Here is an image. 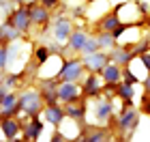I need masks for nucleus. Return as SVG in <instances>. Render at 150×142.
<instances>
[{
  "instance_id": "obj_1",
  "label": "nucleus",
  "mask_w": 150,
  "mask_h": 142,
  "mask_svg": "<svg viewBox=\"0 0 150 142\" xmlns=\"http://www.w3.org/2000/svg\"><path fill=\"white\" fill-rule=\"evenodd\" d=\"M41 101H43L41 93H37V91H26L22 97H19L17 106H19V110H24L26 114H32V116H37L39 110H41Z\"/></svg>"
},
{
  "instance_id": "obj_2",
  "label": "nucleus",
  "mask_w": 150,
  "mask_h": 142,
  "mask_svg": "<svg viewBox=\"0 0 150 142\" xmlns=\"http://www.w3.org/2000/svg\"><path fill=\"white\" fill-rule=\"evenodd\" d=\"M81 73H84V63L81 60H69V63H64V67L56 73V80H64V82H77L81 78Z\"/></svg>"
},
{
  "instance_id": "obj_3",
  "label": "nucleus",
  "mask_w": 150,
  "mask_h": 142,
  "mask_svg": "<svg viewBox=\"0 0 150 142\" xmlns=\"http://www.w3.org/2000/svg\"><path fill=\"white\" fill-rule=\"evenodd\" d=\"M9 22L15 26V28L19 30V32H26L28 30V26L32 24V19H30V9H15L13 11V15L9 17Z\"/></svg>"
},
{
  "instance_id": "obj_4",
  "label": "nucleus",
  "mask_w": 150,
  "mask_h": 142,
  "mask_svg": "<svg viewBox=\"0 0 150 142\" xmlns=\"http://www.w3.org/2000/svg\"><path fill=\"white\" fill-rule=\"evenodd\" d=\"M81 63H84V67H88L92 73H94V71H101V69L107 65V54H101V52L88 54V56L81 60Z\"/></svg>"
},
{
  "instance_id": "obj_5",
  "label": "nucleus",
  "mask_w": 150,
  "mask_h": 142,
  "mask_svg": "<svg viewBox=\"0 0 150 142\" xmlns=\"http://www.w3.org/2000/svg\"><path fill=\"white\" fill-rule=\"evenodd\" d=\"M30 19H32V24L45 26L47 22H50V9H47V6H43V4L30 6Z\"/></svg>"
},
{
  "instance_id": "obj_6",
  "label": "nucleus",
  "mask_w": 150,
  "mask_h": 142,
  "mask_svg": "<svg viewBox=\"0 0 150 142\" xmlns=\"http://www.w3.org/2000/svg\"><path fill=\"white\" fill-rule=\"evenodd\" d=\"M19 35H22V32H19L11 22H6V24L0 26V41H2V45H9V41L19 39Z\"/></svg>"
},
{
  "instance_id": "obj_7",
  "label": "nucleus",
  "mask_w": 150,
  "mask_h": 142,
  "mask_svg": "<svg viewBox=\"0 0 150 142\" xmlns=\"http://www.w3.org/2000/svg\"><path fill=\"white\" fill-rule=\"evenodd\" d=\"M79 95V88L75 86V82H64L58 86V99L60 101H71Z\"/></svg>"
},
{
  "instance_id": "obj_8",
  "label": "nucleus",
  "mask_w": 150,
  "mask_h": 142,
  "mask_svg": "<svg viewBox=\"0 0 150 142\" xmlns=\"http://www.w3.org/2000/svg\"><path fill=\"white\" fill-rule=\"evenodd\" d=\"M101 76H103V80L107 84H118V80H120V67L116 63H107L103 69H101Z\"/></svg>"
},
{
  "instance_id": "obj_9",
  "label": "nucleus",
  "mask_w": 150,
  "mask_h": 142,
  "mask_svg": "<svg viewBox=\"0 0 150 142\" xmlns=\"http://www.w3.org/2000/svg\"><path fill=\"white\" fill-rule=\"evenodd\" d=\"M71 32H73V28H71L69 19H58L56 26H54V37H56L58 41H67V39L71 37Z\"/></svg>"
},
{
  "instance_id": "obj_10",
  "label": "nucleus",
  "mask_w": 150,
  "mask_h": 142,
  "mask_svg": "<svg viewBox=\"0 0 150 142\" xmlns=\"http://www.w3.org/2000/svg\"><path fill=\"white\" fill-rule=\"evenodd\" d=\"M0 127H2V131H4L6 140H15V138H17V133H19V125H17L11 116L0 118Z\"/></svg>"
},
{
  "instance_id": "obj_11",
  "label": "nucleus",
  "mask_w": 150,
  "mask_h": 142,
  "mask_svg": "<svg viewBox=\"0 0 150 142\" xmlns=\"http://www.w3.org/2000/svg\"><path fill=\"white\" fill-rule=\"evenodd\" d=\"M41 97L47 101V106H54L58 101V86H54L52 82H43V86H41Z\"/></svg>"
},
{
  "instance_id": "obj_12",
  "label": "nucleus",
  "mask_w": 150,
  "mask_h": 142,
  "mask_svg": "<svg viewBox=\"0 0 150 142\" xmlns=\"http://www.w3.org/2000/svg\"><path fill=\"white\" fill-rule=\"evenodd\" d=\"M139 123V118H137V112H133V110H129V112H125L120 116V121H118V125H120V129L122 131H131L135 125Z\"/></svg>"
},
{
  "instance_id": "obj_13",
  "label": "nucleus",
  "mask_w": 150,
  "mask_h": 142,
  "mask_svg": "<svg viewBox=\"0 0 150 142\" xmlns=\"http://www.w3.org/2000/svg\"><path fill=\"white\" fill-rule=\"evenodd\" d=\"M99 91H101V80L94 73H90L86 78V84H84V95L86 97H94V95H99Z\"/></svg>"
},
{
  "instance_id": "obj_14",
  "label": "nucleus",
  "mask_w": 150,
  "mask_h": 142,
  "mask_svg": "<svg viewBox=\"0 0 150 142\" xmlns=\"http://www.w3.org/2000/svg\"><path fill=\"white\" fill-rule=\"evenodd\" d=\"M45 118L50 121L52 125H58V123H62V118H64V110H62V108H58L56 103H54V106H47Z\"/></svg>"
},
{
  "instance_id": "obj_15",
  "label": "nucleus",
  "mask_w": 150,
  "mask_h": 142,
  "mask_svg": "<svg viewBox=\"0 0 150 142\" xmlns=\"http://www.w3.org/2000/svg\"><path fill=\"white\" fill-rule=\"evenodd\" d=\"M84 112H86V108H84V103H81V101H77V103H75V99L67 101L64 114H69V116H73V118H81V116H84Z\"/></svg>"
},
{
  "instance_id": "obj_16",
  "label": "nucleus",
  "mask_w": 150,
  "mask_h": 142,
  "mask_svg": "<svg viewBox=\"0 0 150 142\" xmlns=\"http://www.w3.org/2000/svg\"><path fill=\"white\" fill-rule=\"evenodd\" d=\"M41 129H43V123H41V118H32L30 121V125H26V129H24V136L28 138V140H35Z\"/></svg>"
},
{
  "instance_id": "obj_17",
  "label": "nucleus",
  "mask_w": 150,
  "mask_h": 142,
  "mask_svg": "<svg viewBox=\"0 0 150 142\" xmlns=\"http://www.w3.org/2000/svg\"><path fill=\"white\" fill-rule=\"evenodd\" d=\"M116 91H118V95H120V99L125 101V108L127 106H131V99H133V84H118L116 86Z\"/></svg>"
},
{
  "instance_id": "obj_18",
  "label": "nucleus",
  "mask_w": 150,
  "mask_h": 142,
  "mask_svg": "<svg viewBox=\"0 0 150 142\" xmlns=\"http://www.w3.org/2000/svg\"><path fill=\"white\" fill-rule=\"evenodd\" d=\"M86 39H88V35L84 30H75V32H71V37H69V45L73 47V50H81V45L86 43Z\"/></svg>"
},
{
  "instance_id": "obj_19",
  "label": "nucleus",
  "mask_w": 150,
  "mask_h": 142,
  "mask_svg": "<svg viewBox=\"0 0 150 142\" xmlns=\"http://www.w3.org/2000/svg\"><path fill=\"white\" fill-rule=\"evenodd\" d=\"M118 26H120V19H118V15H116V13L107 15L103 22H101V28H103V30H110V32H112L114 28H118Z\"/></svg>"
},
{
  "instance_id": "obj_20",
  "label": "nucleus",
  "mask_w": 150,
  "mask_h": 142,
  "mask_svg": "<svg viewBox=\"0 0 150 142\" xmlns=\"http://www.w3.org/2000/svg\"><path fill=\"white\" fill-rule=\"evenodd\" d=\"M114 35H112V32L110 30H103V32H101V35H99V39H97V41H99V47H101V50H105V47H112L114 45Z\"/></svg>"
},
{
  "instance_id": "obj_21",
  "label": "nucleus",
  "mask_w": 150,
  "mask_h": 142,
  "mask_svg": "<svg viewBox=\"0 0 150 142\" xmlns=\"http://www.w3.org/2000/svg\"><path fill=\"white\" fill-rule=\"evenodd\" d=\"M99 50H101V47H99V41H97V39H90V37H88V39H86V43L81 45V52H84L86 56H88V54L99 52Z\"/></svg>"
},
{
  "instance_id": "obj_22",
  "label": "nucleus",
  "mask_w": 150,
  "mask_h": 142,
  "mask_svg": "<svg viewBox=\"0 0 150 142\" xmlns=\"http://www.w3.org/2000/svg\"><path fill=\"white\" fill-rule=\"evenodd\" d=\"M112 56H114V60H116V63H129L133 54H131V52H122V50H116V52L112 54Z\"/></svg>"
},
{
  "instance_id": "obj_23",
  "label": "nucleus",
  "mask_w": 150,
  "mask_h": 142,
  "mask_svg": "<svg viewBox=\"0 0 150 142\" xmlns=\"http://www.w3.org/2000/svg\"><path fill=\"white\" fill-rule=\"evenodd\" d=\"M35 58L39 60V63H45V60L50 58V47H45V45L37 47V52H35Z\"/></svg>"
},
{
  "instance_id": "obj_24",
  "label": "nucleus",
  "mask_w": 150,
  "mask_h": 142,
  "mask_svg": "<svg viewBox=\"0 0 150 142\" xmlns=\"http://www.w3.org/2000/svg\"><path fill=\"white\" fill-rule=\"evenodd\" d=\"M110 114H112V103H110V101H103V103L99 106V118L105 121Z\"/></svg>"
},
{
  "instance_id": "obj_25",
  "label": "nucleus",
  "mask_w": 150,
  "mask_h": 142,
  "mask_svg": "<svg viewBox=\"0 0 150 142\" xmlns=\"http://www.w3.org/2000/svg\"><path fill=\"white\" fill-rule=\"evenodd\" d=\"M6 63H9V47L2 45V47H0V69L6 67Z\"/></svg>"
},
{
  "instance_id": "obj_26",
  "label": "nucleus",
  "mask_w": 150,
  "mask_h": 142,
  "mask_svg": "<svg viewBox=\"0 0 150 142\" xmlns=\"http://www.w3.org/2000/svg\"><path fill=\"white\" fill-rule=\"evenodd\" d=\"M88 140H94V142H97V140H107V131H94Z\"/></svg>"
},
{
  "instance_id": "obj_27",
  "label": "nucleus",
  "mask_w": 150,
  "mask_h": 142,
  "mask_svg": "<svg viewBox=\"0 0 150 142\" xmlns=\"http://www.w3.org/2000/svg\"><path fill=\"white\" fill-rule=\"evenodd\" d=\"M125 80H127V82H129V84H135V82H137V78H135V76H133V73H131V71H129V69L125 71Z\"/></svg>"
},
{
  "instance_id": "obj_28",
  "label": "nucleus",
  "mask_w": 150,
  "mask_h": 142,
  "mask_svg": "<svg viewBox=\"0 0 150 142\" xmlns=\"http://www.w3.org/2000/svg\"><path fill=\"white\" fill-rule=\"evenodd\" d=\"M142 63H144V67H146V69H148V73H150V54H142Z\"/></svg>"
},
{
  "instance_id": "obj_29",
  "label": "nucleus",
  "mask_w": 150,
  "mask_h": 142,
  "mask_svg": "<svg viewBox=\"0 0 150 142\" xmlns=\"http://www.w3.org/2000/svg\"><path fill=\"white\" fill-rule=\"evenodd\" d=\"M41 4L47 6V9H52V6H56V4H58V0H41Z\"/></svg>"
},
{
  "instance_id": "obj_30",
  "label": "nucleus",
  "mask_w": 150,
  "mask_h": 142,
  "mask_svg": "<svg viewBox=\"0 0 150 142\" xmlns=\"http://www.w3.org/2000/svg\"><path fill=\"white\" fill-rule=\"evenodd\" d=\"M144 101H146V103H144V112H148V114H150V93L144 97Z\"/></svg>"
},
{
  "instance_id": "obj_31",
  "label": "nucleus",
  "mask_w": 150,
  "mask_h": 142,
  "mask_svg": "<svg viewBox=\"0 0 150 142\" xmlns=\"http://www.w3.org/2000/svg\"><path fill=\"white\" fill-rule=\"evenodd\" d=\"M144 88L150 93V76H148V80H146V82H144Z\"/></svg>"
},
{
  "instance_id": "obj_32",
  "label": "nucleus",
  "mask_w": 150,
  "mask_h": 142,
  "mask_svg": "<svg viewBox=\"0 0 150 142\" xmlns=\"http://www.w3.org/2000/svg\"><path fill=\"white\" fill-rule=\"evenodd\" d=\"M13 2H24V0H13Z\"/></svg>"
},
{
  "instance_id": "obj_33",
  "label": "nucleus",
  "mask_w": 150,
  "mask_h": 142,
  "mask_svg": "<svg viewBox=\"0 0 150 142\" xmlns=\"http://www.w3.org/2000/svg\"><path fill=\"white\" fill-rule=\"evenodd\" d=\"M88 2H94V0H88Z\"/></svg>"
}]
</instances>
